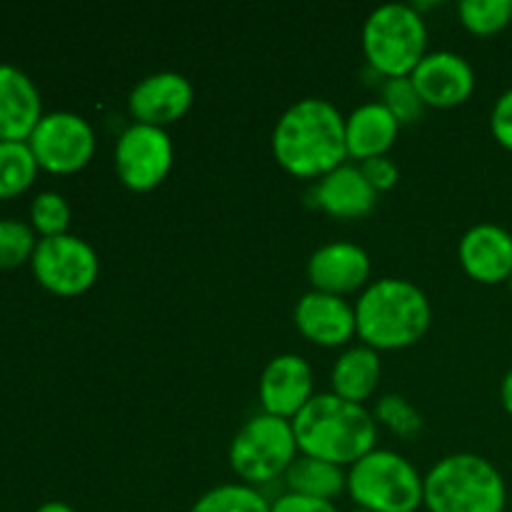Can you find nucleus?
I'll return each instance as SVG.
<instances>
[{"label":"nucleus","instance_id":"nucleus-1","mask_svg":"<svg viewBox=\"0 0 512 512\" xmlns=\"http://www.w3.org/2000/svg\"><path fill=\"white\" fill-rule=\"evenodd\" d=\"M270 145L290 175L323 178L348 158L345 115L328 98H300L283 110Z\"/></svg>","mask_w":512,"mask_h":512},{"label":"nucleus","instance_id":"nucleus-2","mask_svg":"<svg viewBox=\"0 0 512 512\" xmlns=\"http://www.w3.org/2000/svg\"><path fill=\"white\" fill-rule=\"evenodd\" d=\"M295 440L303 455L335 465H353L378 448V420L365 405L350 403L333 390L315 393L293 418Z\"/></svg>","mask_w":512,"mask_h":512},{"label":"nucleus","instance_id":"nucleus-3","mask_svg":"<svg viewBox=\"0 0 512 512\" xmlns=\"http://www.w3.org/2000/svg\"><path fill=\"white\" fill-rule=\"evenodd\" d=\"M430 318L428 295L408 278L373 280L355 303L358 338L378 353L418 343L428 333Z\"/></svg>","mask_w":512,"mask_h":512},{"label":"nucleus","instance_id":"nucleus-4","mask_svg":"<svg viewBox=\"0 0 512 512\" xmlns=\"http://www.w3.org/2000/svg\"><path fill=\"white\" fill-rule=\"evenodd\" d=\"M423 505L430 512H505L508 488L488 458L453 453L425 473Z\"/></svg>","mask_w":512,"mask_h":512},{"label":"nucleus","instance_id":"nucleus-5","mask_svg":"<svg viewBox=\"0 0 512 512\" xmlns=\"http://www.w3.org/2000/svg\"><path fill=\"white\" fill-rule=\"evenodd\" d=\"M363 50L368 63L385 78H403L428 53V25L418 5L383 3L363 23Z\"/></svg>","mask_w":512,"mask_h":512},{"label":"nucleus","instance_id":"nucleus-6","mask_svg":"<svg viewBox=\"0 0 512 512\" xmlns=\"http://www.w3.org/2000/svg\"><path fill=\"white\" fill-rule=\"evenodd\" d=\"M420 470L398 450L373 448L350 465L348 495L355 508L373 512H415L423 505Z\"/></svg>","mask_w":512,"mask_h":512},{"label":"nucleus","instance_id":"nucleus-7","mask_svg":"<svg viewBox=\"0 0 512 512\" xmlns=\"http://www.w3.org/2000/svg\"><path fill=\"white\" fill-rule=\"evenodd\" d=\"M298 453L293 420L260 410L250 415L233 435L228 460L240 480L248 485H263L285 475Z\"/></svg>","mask_w":512,"mask_h":512},{"label":"nucleus","instance_id":"nucleus-8","mask_svg":"<svg viewBox=\"0 0 512 512\" xmlns=\"http://www.w3.org/2000/svg\"><path fill=\"white\" fill-rule=\"evenodd\" d=\"M35 280L55 295H80L98 280L100 260L93 245L78 235L40 238L30 258Z\"/></svg>","mask_w":512,"mask_h":512},{"label":"nucleus","instance_id":"nucleus-9","mask_svg":"<svg viewBox=\"0 0 512 512\" xmlns=\"http://www.w3.org/2000/svg\"><path fill=\"white\" fill-rule=\"evenodd\" d=\"M175 148L170 133L158 125L133 123L115 140V173L125 188L148 193L168 178Z\"/></svg>","mask_w":512,"mask_h":512},{"label":"nucleus","instance_id":"nucleus-10","mask_svg":"<svg viewBox=\"0 0 512 512\" xmlns=\"http://www.w3.org/2000/svg\"><path fill=\"white\" fill-rule=\"evenodd\" d=\"M40 168L50 173H75L85 168L95 153V130L73 110H53L40 118L28 138Z\"/></svg>","mask_w":512,"mask_h":512},{"label":"nucleus","instance_id":"nucleus-11","mask_svg":"<svg viewBox=\"0 0 512 512\" xmlns=\"http://www.w3.org/2000/svg\"><path fill=\"white\" fill-rule=\"evenodd\" d=\"M315 395L313 368L298 353H280L268 360L258 380L263 413L293 420Z\"/></svg>","mask_w":512,"mask_h":512},{"label":"nucleus","instance_id":"nucleus-12","mask_svg":"<svg viewBox=\"0 0 512 512\" xmlns=\"http://www.w3.org/2000/svg\"><path fill=\"white\" fill-rule=\"evenodd\" d=\"M195 100V88L178 70H158L133 85L128 95V108L135 123L168 128L183 118Z\"/></svg>","mask_w":512,"mask_h":512},{"label":"nucleus","instance_id":"nucleus-13","mask_svg":"<svg viewBox=\"0 0 512 512\" xmlns=\"http://www.w3.org/2000/svg\"><path fill=\"white\" fill-rule=\"evenodd\" d=\"M410 80L425 105L433 108H455L465 103L475 90L473 65L455 50H428L410 73Z\"/></svg>","mask_w":512,"mask_h":512},{"label":"nucleus","instance_id":"nucleus-14","mask_svg":"<svg viewBox=\"0 0 512 512\" xmlns=\"http://www.w3.org/2000/svg\"><path fill=\"white\" fill-rule=\"evenodd\" d=\"M370 255L353 240H328L318 245L308 258V280L313 290L333 295H348L368 285Z\"/></svg>","mask_w":512,"mask_h":512},{"label":"nucleus","instance_id":"nucleus-15","mask_svg":"<svg viewBox=\"0 0 512 512\" xmlns=\"http://www.w3.org/2000/svg\"><path fill=\"white\" fill-rule=\"evenodd\" d=\"M295 325L300 333L315 345L338 348L358 335V320H355V305L348 303L343 295L323 293V290H308L295 303Z\"/></svg>","mask_w":512,"mask_h":512},{"label":"nucleus","instance_id":"nucleus-16","mask_svg":"<svg viewBox=\"0 0 512 512\" xmlns=\"http://www.w3.org/2000/svg\"><path fill=\"white\" fill-rule=\"evenodd\" d=\"M458 258L478 283H508L512 275V233L498 223H478L463 233Z\"/></svg>","mask_w":512,"mask_h":512},{"label":"nucleus","instance_id":"nucleus-17","mask_svg":"<svg viewBox=\"0 0 512 512\" xmlns=\"http://www.w3.org/2000/svg\"><path fill=\"white\" fill-rule=\"evenodd\" d=\"M43 115L33 80L15 65L0 63V140L25 143Z\"/></svg>","mask_w":512,"mask_h":512},{"label":"nucleus","instance_id":"nucleus-18","mask_svg":"<svg viewBox=\"0 0 512 512\" xmlns=\"http://www.w3.org/2000/svg\"><path fill=\"white\" fill-rule=\"evenodd\" d=\"M315 203L335 218H363L375 208L378 190L365 178L363 168L343 163L318 178L313 188Z\"/></svg>","mask_w":512,"mask_h":512},{"label":"nucleus","instance_id":"nucleus-19","mask_svg":"<svg viewBox=\"0 0 512 512\" xmlns=\"http://www.w3.org/2000/svg\"><path fill=\"white\" fill-rule=\"evenodd\" d=\"M400 123L395 115L383 105V100H370L358 105L353 113L345 118V145L348 155L355 160L378 158L388 155L393 143L398 140Z\"/></svg>","mask_w":512,"mask_h":512},{"label":"nucleus","instance_id":"nucleus-20","mask_svg":"<svg viewBox=\"0 0 512 512\" xmlns=\"http://www.w3.org/2000/svg\"><path fill=\"white\" fill-rule=\"evenodd\" d=\"M380 353L370 345H350L338 355L330 373L333 393L350 403L363 405L378 390L380 383Z\"/></svg>","mask_w":512,"mask_h":512},{"label":"nucleus","instance_id":"nucleus-21","mask_svg":"<svg viewBox=\"0 0 512 512\" xmlns=\"http://www.w3.org/2000/svg\"><path fill=\"white\" fill-rule=\"evenodd\" d=\"M285 490L288 493L308 495L318 500H335L343 490H348V473L343 465L298 453V458L285 470Z\"/></svg>","mask_w":512,"mask_h":512},{"label":"nucleus","instance_id":"nucleus-22","mask_svg":"<svg viewBox=\"0 0 512 512\" xmlns=\"http://www.w3.org/2000/svg\"><path fill=\"white\" fill-rule=\"evenodd\" d=\"M38 168L28 140H0V200L25 193L33 185Z\"/></svg>","mask_w":512,"mask_h":512},{"label":"nucleus","instance_id":"nucleus-23","mask_svg":"<svg viewBox=\"0 0 512 512\" xmlns=\"http://www.w3.org/2000/svg\"><path fill=\"white\" fill-rule=\"evenodd\" d=\"M190 512H270V500L255 485L223 483L205 490Z\"/></svg>","mask_w":512,"mask_h":512},{"label":"nucleus","instance_id":"nucleus-24","mask_svg":"<svg viewBox=\"0 0 512 512\" xmlns=\"http://www.w3.org/2000/svg\"><path fill=\"white\" fill-rule=\"evenodd\" d=\"M458 15L475 35H493L512 20V0H460Z\"/></svg>","mask_w":512,"mask_h":512},{"label":"nucleus","instance_id":"nucleus-25","mask_svg":"<svg viewBox=\"0 0 512 512\" xmlns=\"http://www.w3.org/2000/svg\"><path fill=\"white\" fill-rule=\"evenodd\" d=\"M70 225V205L55 190L35 195L30 203V228L40 233V238H55V235L68 233Z\"/></svg>","mask_w":512,"mask_h":512},{"label":"nucleus","instance_id":"nucleus-26","mask_svg":"<svg viewBox=\"0 0 512 512\" xmlns=\"http://www.w3.org/2000/svg\"><path fill=\"white\" fill-rule=\"evenodd\" d=\"M35 230L15 218L0 220V268H18L28 263L35 253Z\"/></svg>","mask_w":512,"mask_h":512},{"label":"nucleus","instance_id":"nucleus-27","mask_svg":"<svg viewBox=\"0 0 512 512\" xmlns=\"http://www.w3.org/2000/svg\"><path fill=\"white\" fill-rule=\"evenodd\" d=\"M373 415L378 423L388 425V428L393 430L395 435H400V438H415L425 425L423 415L413 408V403L398 393L383 395V398L378 400V405H375Z\"/></svg>","mask_w":512,"mask_h":512},{"label":"nucleus","instance_id":"nucleus-28","mask_svg":"<svg viewBox=\"0 0 512 512\" xmlns=\"http://www.w3.org/2000/svg\"><path fill=\"white\" fill-rule=\"evenodd\" d=\"M383 105L395 115V120L400 125L415 123L423 115V110L428 108L425 100L420 98L415 83L410 80V75H403V78H385Z\"/></svg>","mask_w":512,"mask_h":512},{"label":"nucleus","instance_id":"nucleus-29","mask_svg":"<svg viewBox=\"0 0 512 512\" xmlns=\"http://www.w3.org/2000/svg\"><path fill=\"white\" fill-rule=\"evenodd\" d=\"M360 168H363L365 178L370 180V185H373L375 190H390L395 183H398V165H395V160L390 158V155H378V158H368L360 163Z\"/></svg>","mask_w":512,"mask_h":512},{"label":"nucleus","instance_id":"nucleus-30","mask_svg":"<svg viewBox=\"0 0 512 512\" xmlns=\"http://www.w3.org/2000/svg\"><path fill=\"white\" fill-rule=\"evenodd\" d=\"M270 512H340V510L333 500L308 498V495L288 493V490H285L283 495H278V498L270 503Z\"/></svg>","mask_w":512,"mask_h":512},{"label":"nucleus","instance_id":"nucleus-31","mask_svg":"<svg viewBox=\"0 0 512 512\" xmlns=\"http://www.w3.org/2000/svg\"><path fill=\"white\" fill-rule=\"evenodd\" d=\"M490 130L503 148L512 150V88L505 90L490 113Z\"/></svg>","mask_w":512,"mask_h":512},{"label":"nucleus","instance_id":"nucleus-32","mask_svg":"<svg viewBox=\"0 0 512 512\" xmlns=\"http://www.w3.org/2000/svg\"><path fill=\"white\" fill-rule=\"evenodd\" d=\"M500 400H503V408L512 415V368L505 373L503 383H500Z\"/></svg>","mask_w":512,"mask_h":512},{"label":"nucleus","instance_id":"nucleus-33","mask_svg":"<svg viewBox=\"0 0 512 512\" xmlns=\"http://www.w3.org/2000/svg\"><path fill=\"white\" fill-rule=\"evenodd\" d=\"M35 512H78V510L70 508L68 503H60V500H48V503L40 505Z\"/></svg>","mask_w":512,"mask_h":512},{"label":"nucleus","instance_id":"nucleus-34","mask_svg":"<svg viewBox=\"0 0 512 512\" xmlns=\"http://www.w3.org/2000/svg\"><path fill=\"white\" fill-rule=\"evenodd\" d=\"M350 512H373V510H365V508H355V510H350Z\"/></svg>","mask_w":512,"mask_h":512},{"label":"nucleus","instance_id":"nucleus-35","mask_svg":"<svg viewBox=\"0 0 512 512\" xmlns=\"http://www.w3.org/2000/svg\"><path fill=\"white\" fill-rule=\"evenodd\" d=\"M508 285H510V290H512V275L508 278Z\"/></svg>","mask_w":512,"mask_h":512}]
</instances>
